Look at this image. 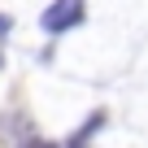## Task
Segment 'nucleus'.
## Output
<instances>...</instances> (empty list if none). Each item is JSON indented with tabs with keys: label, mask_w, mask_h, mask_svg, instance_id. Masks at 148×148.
<instances>
[{
	"label": "nucleus",
	"mask_w": 148,
	"mask_h": 148,
	"mask_svg": "<svg viewBox=\"0 0 148 148\" xmlns=\"http://www.w3.org/2000/svg\"><path fill=\"white\" fill-rule=\"evenodd\" d=\"M39 26H44V35H61V31L83 26V0H57V5H48Z\"/></svg>",
	"instance_id": "f257e3e1"
},
{
	"label": "nucleus",
	"mask_w": 148,
	"mask_h": 148,
	"mask_svg": "<svg viewBox=\"0 0 148 148\" xmlns=\"http://www.w3.org/2000/svg\"><path fill=\"white\" fill-rule=\"evenodd\" d=\"M22 148H61V144H48V139H26Z\"/></svg>",
	"instance_id": "f03ea898"
}]
</instances>
